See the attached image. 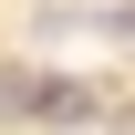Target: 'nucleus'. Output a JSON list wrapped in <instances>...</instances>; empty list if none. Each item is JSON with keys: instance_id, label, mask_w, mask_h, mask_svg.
<instances>
[{"instance_id": "f257e3e1", "label": "nucleus", "mask_w": 135, "mask_h": 135, "mask_svg": "<svg viewBox=\"0 0 135 135\" xmlns=\"http://www.w3.org/2000/svg\"><path fill=\"white\" fill-rule=\"evenodd\" d=\"M0 114H11V125H104V104H94V83H73V73L0 62Z\"/></svg>"}, {"instance_id": "f03ea898", "label": "nucleus", "mask_w": 135, "mask_h": 135, "mask_svg": "<svg viewBox=\"0 0 135 135\" xmlns=\"http://www.w3.org/2000/svg\"><path fill=\"white\" fill-rule=\"evenodd\" d=\"M83 31H104V42H125V52H135V0H94Z\"/></svg>"}, {"instance_id": "7ed1b4c3", "label": "nucleus", "mask_w": 135, "mask_h": 135, "mask_svg": "<svg viewBox=\"0 0 135 135\" xmlns=\"http://www.w3.org/2000/svg\"><path fill=\"white\" fill-rule=\"evenodd\" d=\"M114 135H135V125H125V114H114Z\"/></svg>"}]
</instances>
